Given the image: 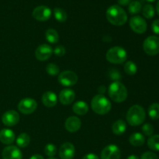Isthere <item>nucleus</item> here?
<instances>
[{
  "label": "nucleus",
  "mask_w": 159,
  "mask_h": 159,
  "mask_svg": "<svg viewBox=\"0 0 159 159\" xmlns=\"http://www.w3.org/2000/svg\"><path fill=\"white\" fill-rule=\"evenodd\" d=\"M143 48L148 55H157L159 53V37L156 36L147 37L143 43Z\"/></svg>",
  "instance_id": "obj_6"
},
{
  "label": "nucleus",
  "mask_w": 159,
  "mask_h": 159,
  "mask_svg": "<svg viewBox=\"0 0 159 159\" xmlns=\"http://www.w3.org/2000/svg\"><path fill=\"white\" fill-rule=\"evenodd\" d=\"M16 141V144L19 148H23L27 147L30 144V136L27 134L22 133L17 137Z\"/></svg>",
  "instance_id": "obj_23"
},
{
  "label": "nucleus",
  "mask_w": 159,
  "mask_h": 159,
  "mask_svg": "<svg viewBox=\"0 0 159 159\" xmlns=\"http://www.w3.org/2000/svg\"><path fill=\"white\" fill-rule=\"evenodd\" d=\"M81 125H82L81 120L79 119V117L75 116H69V117L66 120L65 124V129H66L68 132H71V133L77 132L78 130L80 129Z\"/></svg>",
  "instance_id": "obj_16"
},
{
  "label": "nucleus",
  "mask_w": 159,
  "mask_h": 159,
  "mask_svg": "<svg viewBox=\"0 0 159 159\" xmlns=\"http://www.w3.org/2000/svg\"><path fill=\"white\" fill-rule=\"evenodd\" d=\"M42 102L47 107H53L57 104V97L54 93L51 91L45 92L41 97Z\"/></svg>",
  "instance_id": "obj_18"
},
{
  "label": "nucleus",
  "mask_w": 159,
  "mask_h": 159,
  "mask_svg": "<svg viewBox=\"0 0 159 159\" xmlns=\"http://www.w3.org/2000/svg\"><path fill=\"white\" fill-rule=\"evenodd\" d=\"M108 94L110 99L116 102H122L127 98V89L121 82H113L108 88Z\"/></svg>",
  "instance_id": "obj_3"
},
{
  "label": "nucleus",
  "mask_w": 159,
  "mask_h": 159,
  "mask_svg": "<svg viewBox=\"0 0 159 159\" xmlns=\"http://www.w3.org/2000/svg\"><path fill=\"white\" fill-rule=\"evenodd\" d=\"M3 159H22L23 155L18 147L14 145H9L5 148L2 153Z\"/></svg>",
  "instance_id": "obj_14"
},
{
  "label": "nucleus",
  "mask_w": 159,
  "mask_h": 159,
  "mask_svg": "<svg viewBox=\"0 0 159 159\" xmlns=\"http://www.w3.org/2000/svg\"><path fill=\"white\" fill-rule=\"evenodd\" d=\"M154 127L151 124H145L142 126V131L144 135L151 137L154 133Z\"/></svg>",
  "instance_id": "obj_33"
},
{
  "label": "nucleus",
  "mask_w": 159,
  "mask_h": 159,
  "mask_svg": "<svg viewBox=\"0 0 159 159\" xmlns=\"http://www.w3.org/2000/svg\"><path fill=\"white\" fill-rule=\"evenodd\" d=\"M2 121L7 127H13L20 121V115L15 110H8L2 115Z\"/></svg>",
  "instance_id": "obj_13"
},
{
  "label": "nucleus",
  "mask_w": 159,
  "mask_h": 159,
  "mask_svg": "<svg viewBox=\"0 0 159 159\" xmlns=\"http://www.w3.org/2000/svg\"><path fill=\"white\" fill-rule=\"evenodd\" d=\"M92 110L96 113L99 115H104L108 113L111 110V102L102 94L95 96L91 101Z\"/></svg>",
  "instance_id": "obj_4"
},
{
  "label": "nucleus",
  "mask_w": 159,
  "mask_h": 159,
  "mask_svg": "<svg viewBox=\"0 0 159 159\" xmlns=\"http://www.w3.org/2000/svg\"><path fill=\"white\" fill-rule=\"evenodd\" d=\"M107 60L115 65H120L126 61L127 58V53L125 49L121 47H113L107 52Z\"/></svg>",
  "instance_id": "obj_5"
},
{
  "label": "nucleus",
  "mask_w": 159,
  "mask_h": 159,
  "mask_svg": "<svg viewBox=\"0 0 159 159\" xmlns=\"http://www.w3.org/2000/svg\"><path fill=\"white\" fill-rule=\"evenodd\" d=\"M117 2L120 6H128V5L131 2L132 0H117Z\"/></svg>",
  "instance_id": "obj_39"
},
{
  "label": "nucleus",
  "mask_w": 159,
  "mask_h": 159,
  "mask_svg": "<svg viewBox=\"0 0 159 159\" xmlns=\"http://www.w3.org/2000/svg\"><path fill=\"white\" fill-rule=\"evenodd\" d=\"M58 82L63 86H72L78 82V75L71 71H64L58 75Z\"/></svg>",
  "instance_id": "obj_8"
},
{
  "label": "nucleus",
  "mask_w": 159,
  "mask_h": 159,
  "mask_svg": "<svg viewBox=\"0 0 159 159\" xmlns=\"http://www.w3.org/2000/svg\"><path fill=\"white\" fill-rule=\"evenodd\" d=\"M124 71L129 75H134L138 71V66L134 62L129 61L124 65Z\"/></svg>",
  "instance_id": "obj_28"
},
{
  "label": "nucleus",
  "mask_w": 159,
  "mask_h": 159,
  "mask_svg": "<svg viewBox=\"0 0 159 159\" xmlns=\"http://www.w3.org/2000/svg\"><path fill=\"white\" fill-rule=\"evenodd\" d=\"M148 146L151 150L159 152V134L152 135L148 140Z\"/></svg>",
  "instance_id": "obj_25"
},
{
  "label": "nucleus",
  "mask_w": 159,
  "mask_h": 159,
  "mask_svg": "<svg viewBox=\"0 0 159 159\" xmlns=\"http://www.w3.org/2000/svg\"><path fill=\"white\" fill-rule=\"evenodd\" d=\"M148 115L151 119L154 120L159 119V103L154 102L149 107Z\"/></svg>",
  "instance_id": "obj_26"
},
{
  "label": "nucleus",
  "mask_w": 159,
  "mask_h": 159,
  "mask_svg": "<svg viewBox=\"0 0 159 159\" xmlns=\"http://www.w3.org/2000/svg\"><path fill=\"white\" fill-rule=\"evenodd\" d=\"M53 52H54V54H55L56 56H57V57H62V56L65 55L66 51H65V47L60 45V46L56 47V48H54V51H53Z\"/></svg>",
  "instance_id": "obj_34"
},
{
  "label": "nucleus",
  "mask_w": 159,
  "mask_h": 159,
  "mask_svg": "<svg viewBox=\"0 0 159 159\" xmlns=\"http://www.w3.org/2000/svg\"><path fill=\"white\" fill-rule=\"evenodd\" d=\"M15 139V134L10 129H2L0 130V141L2 144L9 145L14 142Z\"/></svg>",
  "instance_id": "obj_19"
},
{
  "label": "nucleus",
  "mask_w": 159,
  "mask_h": 159,
  "mask_svg": "<svg viewBox=\"0 0 159 159\" xmlns=\"http://www.w3.org/2000/svg\"><path fill=\"white\" fill-rule=\"evenodd\" d=\"M33 17L38 21H47L51 16V10L46 6H39L33 11Z\"/></svg>",
  "instance_id": "obj_11"
},
{
  "label": "nucleus",
  "mask_w": 159,
  "mask_h": 159,
  "mask_svg": "<svg viewBox=\"0 0 159 159\" xmlns=\"http://www.w3.org/2000/svg\"><path fill=\"white\" fill-rule=\"evenodd\" d=\"M72 110L75 114L79 115V116H83L88 113L89 106L84 101H78L73 105Z\"/></svg>",
  "instance_id": "obj_20"
},
{
  "label": "nucleus",
  "mask_w": 159,
  "mask_h": 159,
  "mask_svg": "<svg viewBox=\"0 0 159 159\" xmlns=\"http://www.w3.org/2000/svg\"><path fill=\"white\" fill-rule=\"evenodd\" d=\"M105 90H106V89H105V87L103 86V85H101V86L99 87V89H98V91H99V93H100L102 95V93H105Z\"/></svg>",
  "instance_id": "obj_41"
},
{
  "label": "nucleus",
  "mask_w": 159,
  "mask_h": 159,
  "mask_svg": "<svg viewBox=\"0 0 159 159\" xmlns=\"http://www.w3.org/2000/svg\"><path fill=\"white\" fill-rule=\"evenodd\" d=\"M46 71L48 75L51 76H55L60 74V68L55 64H48L46 67Z\"/></svg>",
  "instance_id": "obj_31"
},
{
  "label": "nucleus",
  "mask_w": 159,
  "mask_h": 159,
  "mask_svg": "<svg viewBox=\"0 0 159 159\" xmlns=\"http://www.w3.org/2000/svg\"><path fill=\"white\" fill-rule=\"evenodd\" d=\"M45 37H46L47 41L51 43H57L59 40L58 33L54 29L47 30L45 33Z\"/></svg>",
  "instance_id": "obj_24"
},
{
  "label": "nucleus",
  "mask_w": 159,
  "mask_h": 159,
  "mask_svg": "<svg viewBox=\"0 0 159 159\" xmlns=\"http://www.w3.org/2000/svg\"><path fill=\"white\" fill-rule=\"evenodd\" d=\"M110 77L113 80H116L115 82H118V80L120 79V72L117 70H111L110 71Z\"/></svg>",
  "instance_id": "obj_36"
},
{
  "label": "nucleus",
  "mask_w": 159,
  "mask_h": 159,
  "mask_svg": "<svg viewBox=\"0 0 159 159\" xmlns=\"http://www.w3.org/2000/svg\"><path fill=\"white\" fill-rule=\"evenodd\" d=\"M127 159H140L139 158H138L137 155H130V156L127 157Z\"/></svg>",
  "instance_id": "obj_42"
},
{
  "label": "nucleus",
  "mask_w": 159,
  "mask_h": 159,
  "mask_svg": "<svg viewBox=\"0 0 159 159\" xmlns=\"http://www.w3.org/2000/svg\"><path fill=\"white\" fill-rule=\"evenodd\" d=\"M75 92L70 89H65L61 90L59 94V101L63 105L71 104L75 100Z\"/></svg>",
  "instance_id": "obj_17"
},
{
  "label": "nucleus",
  "mask_w": 159,
  "mask_h": 159,
  "mask_svg": "<svg viewBox=\"0 0 159 159\" xmlns=\"http://www.w3.org/2000/svg\"><path fill=\"white\" fill-rule=\"evenodd\" d=\"M82 159H99V158L96 154L89 153V154H87L86 155H85Z\"/></svg>",
  "instance_id": "obj_38"
},
{
  "label": "nucleus",
  "mask_w": 159,
  "mask_h": 159,
  "mask_svg": "<svg viewBox=\"0 0 159 159\" xmlns=\"http://www.w3.org/2000/svg\"><path fill=\"white\" fill-rule=\"evenodd\" d=\"M37 108V103L32 98H24L18 104V110L23 114H31Z\"/></svg>",
  "instance_id": "obj_7"
},
{
  "label": "nucleus",
  "mask_w": 159,
  "mask_h": 159,
  "mask_svg": "<svg viewBox=\"0 0 159 159\" xmlns=\"http://www.w3.org/2000/svg\"><path fill=\"white\" fill-rule=\"evenodd\" d=\"M75 153V146L70 142H65L61 144L59 149V156L61 159H73Z\"/></svg>",
  "instance_id": "obj_15"
},
{
  "label": "nucleus",
  "mask_w": 159,
  "mask_h": 159,
  "mask_svg": "<svg viewBox=\"0 0 159 159\" xmlns=\"http://www.w3.org/2000/svg\"><path fill=\"white\" fill-rule=\"evenodd\" d=\"M53 54V49L50 45L47 43L40 45L35 51V57L40 61H47L51 57Z\"/></svg>",
  "instance_id": "obj_12"
},
{
  "label": "nucleus",
  "mask_w": 159,
  "mask_h": 159,
  "mask_svg": "<svg viewBox=\"0 0 159 159\" xmlns=\"http://www.w3.org/2000/svg\"><path fill=\"white\" fill-rule=\"evenodd\" d=\"M54 15L56 20L60 23H64L68 18L67 12L61 8H55L54 9Z\"/></svg>",
  "instance_id": "obj_27"
},
{
  "label": "nucleus",
  "mask_w": 159,
  "mask_h": 159,
  "mask_svg": "<svg viewBox=\"0 0 159 159\" xmlns=\"http://www.w3.org/2000/svg\"><path fill=\"white\" fill-rule=\"evenodd\" d=\"M127 121L130 126L136 127L144 122L146 113L144 109L140 105H134L128 110L127 113Z\"/></svg>",
  "instance_id": "obj_2"
},
{
  "label": "nucleus",
  "mask_w": 159,
  "mask_h": 159,
  "mask_svg": "<svg viewBox=\"0 0 159 159\" xmlns=\"http://www.w3.org/2000/svg\"><path fill=\"white\" fill-rule=\"evenodd\" d=\"M129 23H130V26L132 30L137 34H144L147 30V23L141 16H135L131 17Z\"/></svg>",
  "instance_id": "obj_9"
},
{
  "label": "nucleus",
  "mask_w": 159,
  "mask_h": 159,
  "mask_svg": "<svg viewBox=\"0 0 159 159\" xmlns=\"http://www.w3.org/2000/svg\"><path fill=\"white\" fill-rule=\"evenodd\" d=\"M107 18L114 26H122L127 21V14L122 7L117 5L110 6L107 10Z\"/></svg>",
  "instance_id": "obj_1"
},
{
  "label": "nucleus",
  "mask_w": 159,
  "mask_h": 159,
  "mask_svg": "<svg viewBox=\"0 0 159 159\" xmlns=\"http://www.w3.org/2000/svg\"><path fill=\"white\" fill-rule=\"evenodd\" d=\"M120 150L115 144L107 146L101 152V159H120Z\"/></svg>",
  "instance_id": "obj_10"
},
{
  "label": "nucleus",
  "mask_w": 159,
  "mask_h": 159,
  "mask_svg": "<svg viewBox=\"0 0 159 159\" xmlns=\"http://www.w3.org/2000/svg\"><path fill=\"white\" fill-rule=\"evenodd\" d=\"M156 10H157V13L158 14V16H159V0H158V2H157V6H156Z\"/></svg>",
  "instance_id": "obj_43"
},
{
  "label": "nucleus",
  "mask_w": 159,
  "mask_h": 159,
  "mask_svg": "<svg viewBox=\"0 0 159 159\" xmlns=\"http://www.w3.org/2000/svg\"><path fill=\"white\" fill-rule=\"evenodd\" d=\"M30 159H43V157L39 154H36V155H32Z\"/></svg>",
  "instance_id": "obj_40"
},
{
  "label": "nucleus",
  "mask_w": 159,
  "mask_h": 159,
  "mask_svg": "<svg viewBox=\"0 0 159 159\" xmlns=\"http://www.w3.org/2000/svg\"><path fill=\"white\" fill-rule=\"evenodd\" d=\"M142 13L145 18L147 19H152L153 18L155 14V9L153 6L150 4H147L143 7L142 9Z\"/></svg>",
  "instance_id": "obj_30"
},
{
  "label": "nucleus",
  "mask_w": 159,
  "mask_h": 159,
  "mask_svg": "<svg viewBox=\"0 0 159 159\" xmlns=\"http://www.w3.org/2000/svg\"><path fill=\"white\" fill-rule=\"evenodd\" d=\"M148 2H154V1H155V0H147Z\"/></svg>",
  "instance_id": "obj_44"
},
{
  "label": "nucleus",
  "mask_w": 159,
  "mask_h": 159,
  "mask_svg": "<svg viewBox=\"0 0 159 159\" xmlns=\"http://www.w3.org/2000/svg\"><path fill=\"white\" fill-rule=\"evenodd\" d=\"M129 142L131 145L134 146V147H140L144 144L145 138L142 134L136 132V133H134L130 135V138H129Z\"/></svg>",
  "instance_id": "obj_21"
},
{
  "label": "nucleus",
  "mask_w": 159,
  "mask_h": 159,
  "mask_svg": "<svg viewBox=\"0 0 159 159\" xmlns=\"http://www.w3.org/2000/svg\"><path fill=\"white\" fill-rule=\"evenodd\" d=\"M48 159H57V158H48Z\"/></svg>",
  "instance_id": "obj_45"
},
{
  "label": "nucleus",
  "mask_w": 159,
  "mask_h": 159,
  "mask_svg": "<svg viewBox=\"0 0 159 159\" xmlns=\"http://www.w3.org/2000/svg\"><path fill=\"white\" fill-rule=\"evenodd\" d=\"M44 153L47 156L53 158L57 153V148L53 144H48L44 148Z\"/></svg>",
  "instance_id": "obj_32"
},
{
  "label": "nucleus",
  "mask_w": 159,
  "mask_h": 159,
  "mask_svg": "<svg viewBox=\"0 0 159 159\" xmlns=\"http://www.w3.org/2000/svg\"><path fill=\"white\" fill-rule=\"evenodd\" d=\"M126 130H127V124H126L125 121L122 120H118L115 121L112 126V130H113V134L118 135V136L125 133Z\"/></svg>",
  "instance_id": "obj_22"
},
{
  "label": "nucleus",
  "mask_w": 159,
  "mask_h": 159,
  "mask_svg": "<svg viewBox=\"0 0 159 159\" xmlns=\"http://www.w3.org/2000/svg\"><path fill=\"white\" fill-rule=\"evenodd\" d=\"M141 159H159L158 157L157 156L156 154L152 152H144L142 155H141Z\"/></svg>",
  "instance_id": "obj_35"
},
{
  "label": "nucleus",
  "mask_w": 159,
  "mask_h": 159,
  "mask_svg": "<svg viewBox=\"0 0 159 159\" xmlns=\"http://www.w3.org/2000/svg\"><path fill=\"white\" fill-rule=\"evenodd\" d=\"M141 9H142V5L138 1H133L129 4L128 11L132 15L139 13L141 11Z\"/></svg>",
  "instance_id": "obj_29"
},
{
  "label": "nucleus",
  "mask_w": 159,
  "mask_h": 159,
  "mask_svg": "<svg viewBox=\"0 0 159 159\" xmlns=\"http://www.w3.org/2000/svg\"><path fill=\"white\" fill-rule=\"evenodd\" d=\"M152 30L155 34H159V20H155L152 23Z\"/></svg>",
  "instance_id": "obj_37"
}]
</instances>
